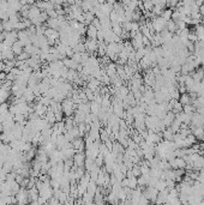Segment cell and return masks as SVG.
Returning a JSON list of instances; mask_svg holds the SVG:
<instances>
[{"label":"cell","mask_w":204,"mask_h":205,"mask_svg":"<svg viewBox=\"0 0 204 205\" xmlns=\"http://www.w3.org/2000/svg\"><path fill=\"white\" fill-rule=\"evenodd\" d=\"M151 22H153V27H154L155 33H161L163 29H166L167 21L163 19L161 16H156L154 19H151Z\"/></svg>","instance_id":"cell-1"},{"label":"cell","mask_w":204,"mask_h":205,"mask_svg":"<svg viewBox=\"0 0 204 205\" xmlns=\"http://www.w3.org/2000/svg\"><path fill=\"white\" fill-rule=\"evenodd\" d=\"M84 43H85V49H87L88 53H95L99 48V41L97 40L87 38Z\"/></svg>","instance_id":"cell-2"},{"label":"cell","mask_w":204,"mask_h":205,"mask_svg":"<svg viewBox=\"0 0 204 205\" xmlns=\"http://www.w3.org/2000/svg\"><path fill=\"white\" fill-rule=\"evenodd\" d=\"M72 158H73V163H74L77 167H84V162H85L87 156H85V154H84L83 151H82V152H78V151H77Z\"/></svg>","instance_id":"cell-3"},{"label":"cell","mask_w":204,"mask_h":205,"mask_svg":"<svg viewBox=\"0 0 204 205\" xmlns=\"http://www.w3.org/2000/svg\"><path fill=\"white\" fill-rule=\"evenodd\" d=\"M191 125L193 126H203L204 125V116L202 114L195 112L191 116Z\"/></svg>","instance_id":"cell-4"},{"label":"cell","mask_w":204,"mask_h":205,"mask_svg":"<svg viewBox=\"0 0 204 205\" xmlns=\"http://www.w3.org/2000/svg\"><path fill=\"white\" fill-rule=\"evenodd\" d=\"M87 36L88 38H93V40H96V36H97V29L93 25V24H89L87 25Z\"/></svg>","instance_id":"cell-5"},{"label":"cell","mask_w":204,"mask_h":205,"mask_svg":"<svg viewBox=\"0 0 204 205\" xmlns=\"http://www.w3.org/2000/svg\"><path fill=\"white\" fill-rule=\"evenodd\" d=\"M106 73L113 78L114 76H117V64L115 63H109L107 66H106Z\"/></svg>","instance_id":"cell-6"},{"label":"cell","mask_w":204,"mask_h":205,"mask_svg":"<svg viewBox=\"0 0 204 205\" xmlns=\"http://www.w3.org/2000/svg\"><path fill=\"white\" fill-rule=\"evenodd\" d=\"M190 74H191V77L195 79V82H201L204 77V70L203 68L195 70V71H193V72H191Z\"/></svg>","instance_id":"cell-7"},{"label":"cell","mask_w":204,"mask_h":205,"mask_svg":"<svg viewBox=\"0 0 204 205\" xmlns=\"http://www.w3.org/2000/svg\"><path fill=\"white\" fill-rule=\"evenodd\" d=\"M174 132L170 130L169 127H167V129H165L163 131H162V137L166 139V140H173L174 139Z\"/></svg>","instance_id":"cell-8"},{"label":"cell","mask_w":204,"mask_h":205,"mask_svg":"<svg viewBox=\"0 0 204 205\" xmlns=\"http://www.w3.org/2000/svg\"><path fill=\"white\" fill-rule=\"evenodd\" d=\"M100 108H101V104H100V103H97L96 101H90V112H91L93 114L97 115L99 112H100Z\"/></svg>","instance_id":"cell-9"},{"label":"cell","mask_w":204,"mask_h":205,"mask_svg":"<svg viewBox=\"0 0 204 205\" xmlns=\"http://www.w3.org/2000/svg\"><path fill=\"white\" fill-rule=\"evenodd\" d=\"M166 29L170 31V33H175L178 29H176V23L173 21V19H169V21H167V23H166Z\"/></svg>","instance_id":"cell-10"},{"label":"cell","mask_w":204,"mask_h":205,"mask_svg":"<svg viewBox=\"0 0 204 205\" xmlns=\"http://www.w3.org/2000/svg\"><path fill=\"white\" fill-rule=\"evenodd\" d=\"M179 101H180V103H181L183 106H185V104H189V103H191V97H190L189 93L181 94V95H180V97H179Z\"/></svg>","instance_id":"cell-11"},{"label":"cell","mask_w":204,"mask_h":205,"mask_svg":"<svg viewBox=\"0 0 204 205\" xmlns=\"http://www.w3.org/2000/svg\"><path fill=\"white\" fill-rule=\"evenodd\" d=\"M172 13H173V10H172V8H169V7L163 8L161 17H162L163 19H166V21H169V19H172Z\"/></svg>","instance_id":"cell-12"},{"label":"cell","mask_w":204,"mask_h":205,"mask_svg":"<svg viewBox=\"0 0 204 205\" xmlns=\"http://www.w3.org/2000/svg\"><path fill=\"white\" fill-rule=\"evenodd\" d=\"M183 112L186 113V114H193V113L196 112V108H195L193 104L189 103V104H185V106L183 107Z\"/></svg>","instance_id":"cell-13"},{"label":"cell","mask_w":204,"mask_h":205,"mask_svg":"<svg viewBox=\"0 0 204 205\" xmlns=\"http://www.w3.org/2000/svg\"><path fill=\"white\" fill-rule=\"evenodd\" d=\"M112 30H113L114 34L120 36L121 31H123V25L120 23H112Z\"/></svg>","instance_id":"cell-14"},{"label":"cell","mask_w":204,"mask_h":205,"mask_svg":"<svg viewBox=\"0 0 204 205\" xmlns=\"http://www.w3.org/2000/svg\"><path fill=\"white\" fill-rule=\"evenodd\" d=\"M155 187L157 188V191L160 192V191H163L166 187H167V185H166V180H163V179H159L157 180V182H156V185H155Z\"/></svg>","instance_id":"cell-15"},{"label":"cell","mask_w":204,"mask_h":205,"mask_svg":"<svg viewBox=\"0 0 204 205\" xmlns=\"http://www.w3.org/2000/svg\"><path fill=\"white\" fill-rule=\"evenodd\" d=\"M143 5H144V10H145V11H153V8H154V2H153V0H144V1H143Z\"/></svg>","instance_id":"cell-16"},{"label":"cell","mask_w":204,"mask_h":205,"mask_svg":"<svg viewBox=\"0 0 204 205\" xmlns=\"http://www.w3.org/2000/svg\"><path fill=\"white\" fill-rule=\"evenodd\" d=\"M137 186H138L137 176H131V177H129V187L133 190V188H136Z\"/></svg>","instance_id":"cell-17"},{"label":"cell","mask_w":204,"mask_h":205,"mask_svg":"<svg viewBox=\"0 0 204 205\" xmlns=\"http://www.w3.org/2000/svg\"><path fill=\"white\" fill-rule=\"evenodd\" d=\"M185 140H186V143H187V145H189V146H192V145L197 142V138L193 136L192 133H190L189 136L185 138Z\"/></svg>","instance_id":"cell-18"},{"label":"cell","mask_w":204,"mask_h":205,"mask_svg":"<svg viewBox=\"0 0 204 205\" xmlns=\"http://www.w3.org/2000/svg\"><path fill=\"white\" fill-rule=\"evenodd\" d=\"M183 107H184V106H183V104L180 103V101L178 100L176 102L174 103V106H173V109H172V110H173V112H174L175 114H178V113L183 112Z\"/></svg>","instance_id":"cell-19"},{"label":"cell","mask_w":204,"mask_h":205,"mask_svg":"<svg viewBox=\"0 0 204 205\" xmlns=\"http://www.w3.org/2000/svg\"><path fill=\"white\" fill-rule=\"evenodd\" d=\"M162 11H163V7H162V6H160V5H154L153 12L155 13V16H161V15H162Z\"/></svg>","instance_id":"cell-20"},{"label":"cell","mask_w":204,"mask_h":205,"mask_svg":"<svg viewBox=\"0 0 204 205\" xmlns=\"http://www.w3.org/2000/svg\"><path fill=\"white\" fill-rule=\"evenodd\" d=\"M29 58H30V54L27 53L25 50H23L21 54L17 55V60H27V59H29Z\"/></svg>","instance_id":"cell-21"},{"label":"cell","mask_w":204,"mask_h":205,"mask_svg":"<svg viewBox=\"0 0 204 205\" xmlns=\"http://www.w3.org/2000/svg\"><path fill=\"white\" fill-rule=\"evenodd\" d=\"M132 174H133V176H139V175H142V173H140V166L139 164H135L133 167H132Z\"/></svg>","instance_id":"cell-22"},{"label":"cell","mask_w":204,"mask_h":205,"mask_svg":"<svg viewBox=\"0 0 204 205\" xmlns=\"http://www.w3.org/2000/svg\"><path fill=\"white\" fill-rule=\"evenodd\" d=\"M175 23H176V29H178V30H184V29L187 28V24H186L184 21H178V22H175Z\"/></svg>","instance_id":"cell-23"},{"label":"cell","mask_w":204,"mask_h":205,"mask_svg":"<svg viewBox=\"0 0 204 205\" xmlns=\"http://www.w3.org/2000/svg\"><path fill=\"white\" fill-rule=\"evenodd\" d=\"M46 12H47V15H48V17H49V18H58V13H57V11H55L54 8H52V10H47Z\"/></svg>","instance_id":"cell-24"},{"label":"cell","mask_w":204,"mask_h":205,"mask_svg":"<svg viewBox=\"0 0 204 205\" xmlns=\"http://www.w3.org/2000/svg\"><path fill=\"white\" fill-rule=\"evenodd\" d=\"M166 185L168 188H173V187H175V181L173 179H166Z\"/></svg>","instance_id":"cell-25"},{"label":"cell","mask_w":204,"mask_h":205,"mask_svg":"<svg viewBox=\"0 0 204 205\" xmlns=\"http://www.w3.org/2000/svg\"><path fill=\"white\" fill-rule=\"evenodd\" d=\"M19 1H21L22 5H30L31 6L33 4H35L36 0H19Z\"/></svg>","instance_id":"cell-26"},{"label":"cell","mask_w":204,"mask_h":205,"mask_svg":"<svg viewBox=\"0 0 204 205\" xmlns=\"http://www.w3.org/2000/svg\"><path fill=\"white\" fill-rule=\"evenodd\" d=\"M191 24L198 25V24H201V19H192V18H191Z\"/></svg>","instance_id":"cell-27"},{"label":"cell","mask_w":204,"mask_h":205,"mask_svg":"<svg viewBox=\"0 0 204 205\" xmlns=\"http://www.w3.org/2000/svg\"><path fill=\"white\" fill-rule=\"evenodd\" d=\"M199 12H201L202 17H204V4L202 5V6H199Z\"/></svg>","instance_id":"cell-28"},{"label":"cell","mask_w":204,"mask_h":205,"mask_svg":"<svg viewBox=\"0 0 204 205\" xmlns=\"http://www.w3.org/2000/svg\"><path fill=\"white\" fill-rule=\"evenodd\" d=\"M4 67H5V64L2 63V60H0V72L4 71Z\"/></svg>","instance_id":"cell-29"},{"label":"cell","mask_w":204,"mask_h":205,"mask_svg":"<svg viewBox=\"0 0 204 205\" xmlns=\"http://www.w3.org/2000/svg\"><path fill=\"white\" fill-rule=\"evenodd\" d=\"M201 24H203L204 25V17H202V19H201Z\"/></svg>","instance_id":"cell-30"},{"label":"cell","mask_w":204,"mask_h":205,"mask_svg":"<svg viewBox=\"0 0 204 205\" xmlns=\"http://www.w3.org/2000/svg\"><path fill=\"white\" fill-rule=\"evenodd\" d=\"M37 1H51V0H37Z\"/></svg>","instance_id":"cell-31"}]
</instances>
